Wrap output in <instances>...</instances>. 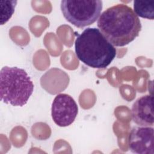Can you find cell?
I'll use <instances>...</instances> for the list:
<instances>
[{"label": "cell", "mask_w": 154, "mask_h": 154, "mask_svg": "<svg viewBox=\"0 0 154 154\" xmlns=\"http://www.w3.org/2000/svg\"><path fill=\"white\" fill-rule=\"evenodd\" d=\"M97 26L114 46H124L135 40L141 29L138 16L128 5L117 4L105 10L99 16Z\"/></svg>", "instance_id": "6da1fadb"}, {"label": "cell", "mask_w": 154, "mask_h": 154, "mask_svg": "<svg viewBox=\"0 0 154 154\" xmlns=\"http://www.w3.org/2000/svg\"><path fill=\"white\" fill-rule=\"evenodd\" d=\"M77 58L85 65L105 69L116 56V49L96 28H87L75 42Z\"/></svg>", "instance_id": "7a4b0ae2"}, {"label": "cell", "mask_w": 154, "mask_h": 154, "mask_svg": "<svg viewBox=\"0 0 154 154\" xmlns=\"http://www.w3.org/2000/svg\"><path fill=\"white\" fill-rule=\"evenodd\" d=\"M34 90V84L27 72L17 67H3L0 72V97L4 103L23 106Z\"/></svg>", "instance_id": "3957f363"}, {"label": "cell", "mask_w": 154, "mask_h": 154, "mask_svg": "<svg viewBox=\"0 0 154 154\" xmlns=\"http://www.w3.org/2000/svg\"><path fill=\"white\" fill-rule=\"evenodd\" d=\"M60 8L64 18L77 28L94 23L100 16L103 2L100 0H63Z\"/></svg>", "instance_id": "277c9868"}, {"label": "cell", "mask_w": 154, "mask_h": 154, "mask_svg": "<svg viewBox=\"0 0 154 154\" xmlns=\"http://www.w3.org/2000/svg\"><path fill=\"white\" fill-rule=\"evenodd\" d=\"M78 111V105L72 97L67 94L60 93L55 96L52 102V118L58 126H68L75 120Z\"/></svg>", "instance_id": "5b68a950"}, {"label": "cell", "mask_w": 154, "mask_h": 154, "mask_svg": "<svg viewBox=\"0 0 154 154\" xmlns=\"http://www.w3.org/2000/svg\"><path fill=\"white\" fill-rule=\"evenodd\" d=\"M153 131L152 126L133 128L128 137L129 150L135 154H153Z\"/></svg>", "instance_id": "8992f818"}, {"label": "cell", "mask_w": 154, "mask_h": 154, "mask_svg": "<svg viewBox=\"0 0 154 154\" xmlns=\"http://www.w3.org/2000/svg\"><path fill=\"white\" fill-rule=\"evenodd\" d=\"M153 97L152 95H145L139 97L132 106V118L140 126H153Z\"/></svg>", "instance_id": "52a82bcc"}, {"label": "cell", "mask_w": 154, "mask_h": 154, "mask_svg": "<svg viewBox=\"0 0 154 154\" xmlns=\"http://www.w3.org/2000/svg\"><path fill=\"white\" fill-rule=\"evenodd\" d=\"M134 10L135 13L140 17L150 20L154 18L153 1H134Z\"/></svg>", "instance_id": "ba28073f"}, {"label": "cell", "mask_w": 154, "mask_h": 154, "mask_svg": "<svg viewBox=\"0 0 154 154\" xmlns=\"http://www.w3.org/2000/svg\"><path fill=\"white\" fill-rule=\"evenodd\" d=\"M17 1H1V25L7 22L11 17L17 4Z\"/></svg>", "instance_id": "9c48e42d"}]
</instances>
